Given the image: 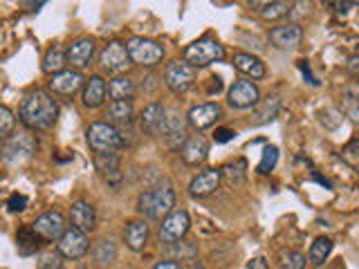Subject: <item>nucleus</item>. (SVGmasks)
Wrapping results in <instances>:
<instances>
[{
	"mask_svg": "<svg viewBox=\"0 0 359 269\" xmlns=\"http://www.w3.org/2000/svg\"><path fill=\"white\" fill-rule=\"evenodd\" d=\"M88 146L95 151V155L101 153H119L121 149H126V142L121 139V134L115 126H110L108 121H95L90 123L86 130Z\"/></svg>",
	"mask_w": 359,
	"mask_h": 269,
	"instance_id": "obj_4",
	"label": "nucleus"
},
{
	"mask_svg": "<svg viewBox=\"0 0 359 269\" xmlns=\"http://www.w3.org/2000/svg\"><path fill=\"white\" fill-rule=\"evenodd\" d=\"M328 269H346V265L339 263V265H332V267H328Z\"/></svg>",
	"mask_w": 359,
	"mask_h": 269,
	"instance_id": "obj_49",
	"label": "nucleus"
},
{
	"mask_svg": "<svg viewBox=\"0 0 359 269\" xmlns=\"http://www.w3.org/2000/svg\"><path fill=\"white\" fill-rule=\"evenodd\" d=\"M32 231L39 235V240L43 242H54V240H59L61 235L65 233L67 229V220L61 211H45L41 213V216L34 220L32 224Z\"/></svg>",
	"mask_w": 359,
	"mask_h": 269,
	"instance_id": "obj_9",
	"label": "nucleus"
},
{
	"mask_svg": "<svg viewBox=\"0 0 359 269\" xmlns=\"http://www.w3.org/2000/svg\"><path fill=\"white\" fill-rule=\"evenodd\" d=\"M164 117H166V108L160 101H153V104L144 106V110L140 112V128L146 134H160Z\"/></svg>",
	"mask_w": 359,
	"mask_h": 269,
	"instance_id": "obj_27",
	"label": "nucleus"
},
{
	"mask_svg": "<svg viewBox=\"0 0 359 269\" xmlns=\"http://www.w3.org/2000/svg\"><path fill=\"white\" fill-rule=\"evenodd\" d=\"M7 209L11 213H18V211H25L27 209V198L22 193H11L7 200Z\"/></svg>",
	"mask_w": 359,
	"mask_h": 269,
	"instance_id": "obj_41",
	"label": "nucleus"
},
{
	"mask_svg": "<svg viewBox=\"0 0 359 269\" xmlns=\"http://www.w3.org/2000/svg\"><path fill=\"white\" fill-rule=\"evenodd\" d=\"M27 7H32L29 11H39L41 7H45V3H25Z\"/></svg>",
	"mask_w": 359,
	"mask_h": 269,
	"instance_id": "obj_48",
	"label": "nucleus"
},
{
	"mask_svg": "<svg viewBox=\"0 0 359 269\" xmlns=\"http://www.w3.org/2000/svg\"><path fill=\"white\" fill-rule=\"evenodd\" d=\"M166 254L173 256V261H194L198 256V244L191 240H180L175 244H166Z\"/></svg>",
	"mask_w": 359,
	"mask_h": 269,
	"instance_id": "obj_33",
	"label": "nucleus"
},
{
	"mask_svg": "<svg viewBox=\"0 0 359 269\" xmlns=\"http://www.w3.org/2000/svg\"><path fill=\"white\" fill-rule=\"evenodd\" d=\"M341 160L351 166V168H357V164H359V142H357V137H353L351 142H348L344 149H341Z\"/></svg>",
	"mask_w": 359,
	"mask_h": 269,
	"instance_id": "obj_39",
	"label": "nucleus"
},
{
	"mask_svg": "<svg viewBox=\"0 0 359 269\" xmlns=\"http://www.w3.org/2000/svg\"><path fill=\"white\" fill-rule=\"evenodd\" d=\"M182 56H184L182 61H187L189 65H194L198 70V67H207L216 61H222L224 56H227V50H224V45L218 43L216 39L205 36V39H198L191 45H187Z\"/></svg>",
	"mask_w": 359,
	"mask_h": 269,
	"instance_id": "obj_5",
	"label": "nucleus"
},
{
	"mask_svg": "<svg viewBox=\"0 0 359 269\" xmlns=\"http://www.w3.org/2000/svg\"><path fill=\"white\" fill-rule=\"evenodd\" d=\"M95 168L99 175L106 179L110 186H119L123 173H121V157L117 153H101L95 155Z\"/></svg>",
	"mask_w": 359,
	"mask_h": 269,
	"instance_id": "obj_22",
	"label": "nucleus"
},
{
	"mask_svg": "<svg viewBox=\"0 0 359 269\" xmlns=\"http://www.w3.org/2000/svg\"><path fill=\"white\" fill-rule=\"evenodd\" d=\"M299 67H301V72H303V74H306V76H308V81H310L312 85H317V83H319V81H317V78H314V76H312V72H310V65H308L306 61H301V63H299Z\"/></svg>",
	"mask_w": 359,
	"mask_h": 269,
	"instance_id": "obj_47",
	"label": "nucleus"
},
{
	"mask_svg": "<svg viewBox=\"0 0 359 269\" xmlns=\"http://www.w3.org/2000/svg\"><path fill=\"white\" fill-rule=\"evenodd\" d=\"M306 265H308L306 254H301L297 249H287L280 254V267L283 269H306Z\"/></svg>",
	"mask_w": 359,
	"mask_h": 269,
	"instance_id": "obj_37",
	"label": "nucleus"
},
{
	"mask_svg": "<svg viewBox=\"0 0 359 269\" xmlns=\"http://www.w3.org/2000/svg\"><path fill=\"white\" fill-rule=\"evenodd\" d=\"M196 78H198V70L187 61L175 59L171 63H166L164 67V83L173 95H187L196 85Z\"/></svg>",
	"mask_w": 359,
	"mask_h": 269,
	"instance_id": "obj_7",
	"label": "nucleus"
},
{
	"mask_svg": "<svg viewBox=\"0 0 359 269\" xmlns=\"http://www.w3.org/2000/svg\"><path fill=\"white\" fill-rule=\"evenodd\" d=\"M330 7L334 9V14H348L355 7V3H330Z\"/></svg>",
	"mask_w": 359,
	"mask_h": 269,
	"instance_id": "obj_45",
	"label": "nucleus"
},
{
	"mask_svg": "<svg viewBox=\"0 0 359 269\" xmlns=\"http://www.w3.org/2000/svg\"><path fill=\"white\" fill-rule=\"evenodd\" d=\"M153 269H184V267L177 261H160L157 265H153Z\"/></svg>",
	"mask_w": 359,
	"mask_h": 269,
	"instance_id": "obj_44",
	"label": "nucleus"
},
{
	"mask_svg": "<svg viewBox=\"0 0 359 269\" xmlns=\"http://www.w3.org/2000/svg\"><path fill=\"white\" fill-rule=\"evenodd\" d=\"M86 83V78L81 72H76V70H63L59 74H54L50 76V81H48V88H50V95H59V97H74L79 90L83 88Z\"/></svg>",
	"mask_w": 359,
	"mask_h": 269,
	"instance_id": "obj_15",
	"label": "nucleus"
},
{
	"mask_svg": "<svg viewBox=\"0 0 359 269\" xmlns=\"http://www.w3.org/2000/svg\"><path fill=\"white\" fill-rule=\"evenodd\" d=\"M290 7H292L290 3H280V0H276V3H263L261 18L263 20H280L290 14Z\"/></svg>",
	"mask_w": 359,
	"mask_h": 269,
	"instance_id": "obj_34",
	"label": "nucleus"
},
{
	"mask_svg": "<svg viewBox=\"0 0 359 269\" xmlns=\"http://www.w3.org/2000/svg\"><path fill=\"white\" fill-rule=\"evenodd\" d=\"M20 121L29 130H50L59 121V104L48 90H34L20 106Z\"/></svg>",
	"mask_w": 359,
	"mask_h": 269,
	"instance_id": "obj_1",
	"label": "nucleus"
},
{
	"mask_svg": "<svg viewBox=\"0 0 359 269\" xmlns=\"http://www.w3.org/2000/svg\"><path fill=\"white\" fill-rule=\"evenodd\" d=\"M355 104H357V92H355V88L346 90V95H344V110L348 112V115H351V119L357 121V108H355Z\"/></svg>",
	"mask_w": 359,
	"mask_h": 269,
	"instance_id": "obj_40",
	"label": "nucleus"
},
{
	"mask_svg": "<svg viewBox=\"0 0 359 269\" xmlns=\"http://www.w3.org/2000/svg\"><path fill=\"white\" fill-rule=\"evenodd\" d=\"M222 182V175L218 168H205L202 173H198L189 184V193L194 198H207L211 193H216L220 188Z\"/></svg>",
	"mask_w": 359,
	"mask_h": 269,
	"instance_id": "obj_21",
	"label": "nucleus"
},
{
	"mask_svg": "<svg viewBox=\"0 0 359 269\" xmlns=\"http://www.w3.org/2000/svg\"><path fill=\"white\" fill-rule=\"evenodd\" d=\"M95 54H97L95 39L83 36V39L74 41L70 48L65 50V59H67V65H72V70L81 72V70H86L90 63H93Z\"/></svg>",
	"mask_w": 359,
	"mask_h": 269,
	"instance_id": "obj_14",
	"label": "nucleus"
},
{
	"mask_svg": "<svg viewBox=\"0 0 359 269\" xmlns=\"http://www.w3.org/2000/svg\"><path fill=\"white\" fill-rule=\"evenodd\" d=\"M65 65H67V59H65V50L61 48V45H52V48L43 54V61H41V67H43V72L45 74H59L65 70Z\"/></svg>",
	"mask_w": 359,
	"mask_h": 269,
	"instance_id": "obj_29",
	"label": "nucleus"
},
{
	"mask_svg": "<svg viewBox=\"0 0 359 269\" xmlns=\"http://www.w3.org/2000/svg\"><path fill=\"white\" fill-rule=\"evenodd\" d=\"M137 95V81L133 76L119 74L106 81V97L110 101H133Z\"/></svg>",
	"mask_w": 359,
	"mask_h": 269,
	"instance_id": "obj_25",
	"label": "nucleus"
},
{
	"mask_svg": "<svg viewBox=\"0 0 359 269\" xmlns=\"http://www.w3.org/2000/svg\"><path fill=\"white\" fill-rule=\"evenodd\" d=\"M93 258H95V263H99V265H112L117 261V244L112 242L110 238H101L97 242V247H95Z\"/></svg>",
	"mask_w": 359,
	"mask_h": 269,
	"instance_id": "obj_32",
	"label": "nucleus"
},
{
	"mask_svg": "<svg viewBox=\"0 0 359 269\" xmlns=\"http://www.w3.org/2000/svg\"><path fill=\"white\" fill-rule=\"evenodd\" d=\"M222 106L216 104V101H207V104H198L189 110L187 115V123L191 128H196L198 132L200 130H207L211 126H216V123L222 119Z\"/></svg>",
	"mask_w": 359,
	"mask_h": 269,
	"instance_id": "obj_13",
	"label": "nucleus"
},
{
	"mask_svg": "<svg viewBox=\"0 0 359 269\" xmlns=\"http://www.w3.org/2000/svg\"><path fill=\"white\" fill-rule=\"evenodd\" d=\"M128 59L135 65L142 67H155L157 63H162L164 59V48L157 41L144 39V36H133L126 43Z\"/></svg>",
	"mask_w": 359,
	"mask_h": 269,
	"instance_id": "obj_6",
	"label": "nucleus"
},
{
	"mask_svg": "<svg viewBox=\"0 0 359 269\" xmlns=\"http://www.w3.org/2000/svg\"><path fill=\"white\" fill-rule=\"evenodd\" d=\"M280 110V97L278 95H267L265 99H261L256 104V110H254V126H263V123H269L274 121L276 115Z\"/></svg>",
	"mask_w": 359,
	"mask_h": 269,
	"instance_id": "obj_28",
	"label": "nucleus"
},
{
	"mask_svg": "<svg viewBox=\"0 0 359 269\" xmlns=\"http://www.w3.org/2000/svg\"><path fill=\"white\" fill-rule=\"evenodd\" d=\"M233 137H236V132H233L231 128H218L216 134H213V139H216L218 144H227V142H231Z\"/></svg>",
	"mask_w": 359,
	"mask_h": 269,
	"instance_id": "obj_42",
	"label": "nucleus"
},
{
	"mask_svg": "<svg viewBox=\"0 0 359 269\" xmlns=\"http://www.w3.org/2000/svg\"><path fill=\"white\" fill-rule=\"evenodd\" d=\"M70 222L72 227L79 229L81 233H93L97 229V211L95 207L90 205L88 200H76L72 202V209H70Z\"/></svg>",
	"mask_w": 359,
	"mask_h": 269,
	"instance_id": "obj_18",
	"label": "nucleus"
},
{
	"mask_svg": "<svg viewBox=\"0 0 359 269\" xmlns=\"http://www.w3.org/2000/svg\"><path fill=\"white\" fill-rule=\"evenodd\" d=\"M332 247H334L332 240H330V238H325V235H321V238H317V240L312 242V247H310L308 263L314 265V267H321V265L330 258Z\"/></svg>",
	"mask_w": 359,
	"mask_h": 269,
	"instance_id": "obj_30",
	"label": "nucleus"
},
{
	"mask_svg": "<svg viewBox=\"0 0 359 269\" xmlns=\"http://www.w3.org/2000/svg\"><path fill=\"white\" fill-rule=\"evenodd\" d=\"M36 269H63V256L56 249H45L36 256Z\"/></svg>",
	"mask_w": 359,
	"mask_h": 269,
	"instance_id": "obj_35",
	"label": "nucleus"
},
{
	"mask_svg": "<svg viewBox=\"0 0 359 269\" xmlns=\"http://www.w3.org/2000/svg\"><path fill=\"white\" fill-rule=\"evenodd\" d=\"M151 238V229L146 220H128L126 227H123V242L130 251H144L146 244H149Z\"/></svg>",
	"mask_w": 359,
	"mask_h": 269,
	"instance_id": "obj_23",
	"label": "nucleus"
},
{
	"mask_svg": "<svg viewBox=\"0 0 359 269\" xmlns=\"http://www.w3.org/2000/svg\"><path fill=\"white\" fill-rule=\"evenodd\" d=\"M346 70L351 72V76H357V74H359V56H357V54H353L351 59H348Z\"/></svg>",
	"mask_w": 359,
	"mask_h": 269,
	"instance_id": "obj_43",
	"label": "nucleus"
},
{
	"mask_svg": "<svg viewBox=\"0 0 359 269\" xmlns=\"http://www.w3.org/2000/svg\"><path fill=\"white\" fill-rule=\"evenodd\" d=\"M269 41L280 50H294L303 41V27L299 22H287V25H276L269 29Z\"/></svg>",
	"mask_w": 359,
	"mask_h": 269,
	"instance_id": "obj_19",
	"label": "nucleus"
},
{
	"mask_svg": "<svg viewBox=\"0 0 359 269\" xmlns=\"http://www.w3.org/2000/svg\"><path fill=\"white\" fill-rule=\"evenodd\" d=\"M227 101L236 110L254 108L258 101H261V90H258V85L254 81H250V78H238V81L231 83L229 92H227Z\"/></svg>",
	"mask_w": 359,
	"mask_h": 269,
	"instance_id": "obj_12",
	"label": "nucleus"
},
{
	"mask_svg": "<svg viewBox=\"0 0 359 269\" xmlns=\"http://www.w3.org/2000/svg\"><path fill=\"white\" fill-rule=\"evenodd\" d=\"M81 104L88 110H97L106 104V78L101 74H93L86 78L81 88Z\"/></svg>",
	"mask_w": 359,
	"mask_h": 269,
	"instance_id": "obj_20",
	"label": "nucleus"
},
{
	"mask_svg": "<svg viewBox=\"0 0 359 269\" xmlns=\"http://www.w3.org/2000/svg\"><path fill=\"white\" fill-rule=\"evenodd\" d=\"M160 137L168 146H175L180 142H184L187 139V119L180 115V112H175V110L166 112L164 123H162V130H160Z\"/></svg>",
	"mask_w": 359,
	"mask_h": 269,
	"instance_id": "obj_24",
	"label": "nucleus"
},
{
	"mask_svg": "<svg viewBox=\"0 0 359 269\" xmlns=\"http://www.w3.org/2000/svg\"><path fill=\"white\" fill-rule=\"evenodd\" d=\"M276 162H278V149H276V146H265L261 164H258L256 171L261 173V175H269L276 168Z\"/></svg>",
	"mask_w": 359,
	"mask_h": 269,
	"instance_id": "obj_36",
	"label": "nucleus"
},
{
	"mask_svg": "<svg viewBox=\"0 0 359 269\" xmlns=\"http://www.w3.org/2000/svg\"><path fill=\"white\" fill-rule=\"evenodd\" d=\"M180 157L187 166H200L207 162L209 157V139L205 134H194V137L184 139L182 149H180Z\"/></svg>",
	"mask_w": 359,
	"mask_h": 269,
	"instance_id": "obj_17",
	"label": "nucleus"
},
{
	"mask_svg": "<svg viewBox=\"0 0 359 269\" xmlns=\"http://www.w3.org/2000/svg\"><path fill=\"white\" fill-rule=\"evenodd\" d=\"M128 65H130V59L126 52V43H121V41H110L99 54V67H101V72H106V74L119 76Z\"/></svg>",
	"mask_w": 359,
	"mask_h": 269,
	"instance_id": "obj_10",
	"label": "nucleus"
},
{
	"mask_svg": "<svg viewBox=\"0 0 359 269\" xmlns=\"http://www.w3.org/2000/svg\"><path fill=\"white\" fill-rule=\"evenodd\" d=\"M233 67L238 70L241 74H245L250 81H254V78H265L267 76V67L265 63L258 59V56L250 54V52H236L233 54Z\"/></svg>",
	"mask_w": 359,
	"mask_h": 269,
	"instance_id": "obj_26",
	"label": "nucleus"
},
{
	"mask_svg": "<svg viewBox=\"0 0 359 269\" xmlns=\"http://www.w3.org/2000/svg\"><path fill=\"white\" fill-rule=\"evenodd\" d=\"M247 269H269L267 267V261L263 256H258V258H252L250 263H247Z\"/></svg>",
	"mask_w": 359,
	"mask_h": 269,
	"instance_id": "obj_46",
	"label": "nucleus"
},
{
	"mask_svg": "<svg viewBox=\"0 0 359 269\" xmlns=\"http://www.w3.org/2000/svg\"><path fill=\"white\" fill-rule=\"evenodd\" d=\"M41 247L39 235L32 231V227H20L16 231V249L22 256H29V254H36Z\"/></svg>",
	"mask_w": 359,
	"mask_h": 269,
	"instance_id": "obj_31",
	"label": "nucleus"
},
{
	"mask_svg": "<svg viewBox=\"0 0 359 269\" xmlns=\"http://www.w3.org/2000/svg\"><path fill=\"white\" fill-rule=\"evenodd\" d=\"M175 191L171 184H157L137 198V209L149 220H164L168 213L175 211Z\"/></svg>",
	"mask_w": 359,
	"mask_h": 269,
	"instance_id": "obj_2",
	"label": "nucleus"
},
{
	"mask_svg": "<svg viewBox=\"0 0 359 269\" xmlns=\"http://www.w3.org/2000/svg\"><path fill=\"white\" fill-rule=\"evenodd\" d=\"M160 229H157V238L160 242L166 244H175L180 240H184V235L191 229V216L184 209H175L171 211L164 220H160Z\"/></svg>",
	"mask_w": 359,
	"mask_h": 269,
	"instance_id": "obj_8",
	"label": "nucleus"
},
{
	"mask_svg": "<svg viewBox=\"0 0 359 269\" xmlns=\"http://www.w3.org/2000/svg\"><path fill=\"white\" fill-rule=\"evenodd\" d=\"M16 128V115L7 106H0V144H3Z\"/></svg>",
	"mask_w": 359,
	"mask_h": 269,
	"instance_id": "obj_38",
	"label": "nucleus"
},
{
	"mask_svg": "<svg viewBox=\"0 0 359 269\" xmlns=\"http://www.w3.org/2000/svg\"><path fill=\"white\" fill-rule=\"evenodd\" d=\"M106 117L110 126H115L119 132H126L135 123V106L133 101H110L106 108Z\"/></svg>",
	"mask_w": 359,
	"mask_h": 269,
	"instance_id": "obj_16",
	"label": "nucleus"
},
{
	"mask_svg": "<svg viewBox=\"0 0 359 269\" xmlns=\"http://www.w3.org/2000/svg\"><path fill=\"white\" fill-rule=\"evenodd\" d=\"M36 151H39V142L27 130L11 132L9 137L0 144V157H3V162L7 166H22L36 155Z\"/></svg>",
	"mask_w": 359,
	"mask_h": 269,
	"instance_id": "obj_3",
	"label": "nucleus"
},
{
	"mask_svg": "<svg viewBox=\"0 0 359 269\" xmlns=\"http://www.w3.org/2000/svg\"><path fill=\"white\" fill-rule=\"evenodd\" d=\"M90 249V238L74 227H67L65 233L56 240V251H59L67 261H79Z\"/></svg>",
	"mask_w": 359,
	"mask_h": 269,
	"instance_id": "obj_11",
	"label": "nucleus"
}]
</instances>
